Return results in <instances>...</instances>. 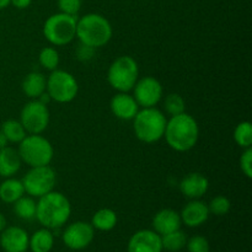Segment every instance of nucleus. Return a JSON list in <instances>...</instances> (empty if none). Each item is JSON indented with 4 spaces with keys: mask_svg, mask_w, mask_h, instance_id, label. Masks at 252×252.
I'll list each match as a JSON object with an SVG mask.
<instances>
[{
    "mask_svg": "<svg viewBox=\"0 0 252 252\" xmlns=\"http://www.w3.org/2000/svg\"><path fill=\"white\" fill-rule=\"evenodd\" d=\"M240 169L243 174L245 175L248 179L252 177V149L251 148H246L244 149L243 154L240 157Z\"/></svg>",
    "mask_w": 252,
    "mask_h": 252,
    "instance_id": "33",
    "label": "nucleus"
},
{
    "mask_svg": "<svg viewBox=\"0 0 252 252\" xmlns=\"http://www.w3.org/2000/svg\"><path fill=\"white\" fill-rule=\"evenodd\" d=\"M209 181L201 172H191L180 182V189L189 199H201L208 192Z\"/></svg>",
    "mask_w": 252,
    "mask_h": 252,
    "instance_id": "17",
    "label": "nucleus"
},
{
    "mask_svg": "<svg viewBox=\"0 0 252 252\" xmlns=\"http://www.w3.org/2000/svg\"><path fill=\"white\" fill-rule=\"evenodd\" d=\"M139 79V66L130 56H121L111 63L107 81L117 93H129Z\"/></svg>",
    "mask_w": 252,
    "mask_h": 252,
    "instance_id": "6",
    "label": "nucleus"
},
{
    "mask_svg": "<svg viewBox=\"0 0 252 252\" xmlns=\"http://www.w3.org/2000/svg\"><path fill=\"white\" fill-rule=\"evenodd\" d=\"M117 214L113 209L101 208L94 214L90 224L100 231H110L117 225Z\"/></svg>",
    "mask_w": 252,
    "mask_h": 252,
    "instance_id": "23",
    "label": "nucleus"
},
{
    "mask_svg": "<svg viewBox=\"0 0 252 252\" xmlns=\"http://www.w3.org/2000/svg\"><path fill=\"white\" fill-rule=\"evenodd\" d=\"M59 52L54 47H44L38 54V62L41 66L46 70L53 71L58 69L59 65Z\"/></svg>",
    "mask_w": 252,
    "mask_h": 252,
    "instance_id": "27",
    "label": "nucleus"
},
{
    "mask_svg": "<svg viewBox=\"0 0 252 252\" xmlns=\"http://www.w3.org/2000/svg\"><path fill=\"white\" fill-rule=\"evenodd\" d=\"M186 248L189 252H209V243L204 236L196 235L187 239Z\"/></svg>",
    "mask_w": 252,
    "mask_h": 252,
    "instance_id": "31",
    "label": "nucleus"
},
{
    "mask_svg": "<svg viewBox=\"0 0 252 252\" xmlns=\"http://www.w3.org/2000/svg\"><path fill=\"white\" fill-rule=\"evenodd\" d=\"M21 161L30 167L51 165L54 157L52 143L42 134H27L17 148Z\"/></svg>",
    "mask_w": 252,
    "mask_h": 252,
    "instance_id": "5",
    "label": "nucleus"
},
{
    "mask_svg": "<svg viewBox=\"0 0 252 252\" xmlns=\"http://www.w3.org/2000/svg\"><path fill=\"white\" fill-rule=\"evenodd\" d=\"M234 140L243 149L251 148L252 145V126L249 121L239 123L234 130Z\"/></svg>",
    "mask_w": 252,
    "mask_h": 252,
    "instance_id": "28",
    "label": "nucleus"
},
{
    "mask_svg": "<svg viewBox=\"0 0 252 252\" xmlns=\"http://www.w3.org/2000/svg\"><path fill=\"white\" fill-rule=\"evenodd\" d=\"M24 194L26 193H25L21 180H17L15 177H7L0 184V199L4 203L14 204Z\"/></svg>",
    "mask_w": 252,
    "mask_h": 252,
    "instance_id": "21",
    "label": "nucleus"
},
{
    "mask_svg": "<svg viewBox=\"0 0 252 252\" xmlns=\"http://www.w3.org/2000/svg\"><path fill=\"white\" fill-rule=\"evenodd\" d=\"M7 144H9V142H7L6 137L4 135V133L0 130V149H2V148L7 147Z\"/></svg>",
    "mask_w": 252,
    "mask_h": 252,
    "instance_id": "36",
    "label": "nucleus"
},
{
    "mask_svg": "<svg viewBox=\"0 0 252 252\" xmlns=\"http://www.w3.org/2000/svg\"><path fill=\"white\" fill-rule=\"evenodd\" d=\"M164 108L167 115L176 116L185 112L186 102H185L184 97L181 95H179V94H170V95H167L165 97Z\"/></svg>",
    "mask_w": 252,
    "mask_h": 252,
    "instance_id": "29",
    "label": "nucleus"
},
{
    "mask_svg": "<svg viewBox=\"0 0 252 252\" xmlns=\"http://www.w3.org/2000/svg\"><path fill=\"white\" fill-rule=\"evenodd\" d=\"M111 112L116 118L122 121H133L138 111L140 110L133 95L128 93H117L110 102Z\"/></svg>",
    "mask_w": 252,
    "mask_h": 252,
    "instance_id": "15",
    "label": "nucleus"
},
{
    "mask_svg": "<svg viewBox=\"0 0 252 252\" xmlns=\"http://www.w3.org/2000/svg\"><path fill=\"white\" fill-rule=\"evenodd\" d=\"M1 132L4 133V135L6 137L7 142L15 143V144L21 143L22 140L25 139V137L27 135V132L25 130L24 126L21 125L20 121L16 120L5 121L1 126Z\"/></svg>",
    "mask_w": 252,
    "mask_h": 252,
    "instance_id": "25",
    "label": "nucleus"
},
{
    "mask_svg": "<svg viewBox=\"0 0 252 252\" xmlns=\"http://www.w3.org/2000/svg\"><path fill=\"white\" fill-rule=\"evenodd\" d=\"M182 221L180 213L170 208L161 209L153 218V230L160 236L181 229Z\"/></svg>",
    "mask_w": 252,
    "mask_h": 252,
    "instance_id": "18",
    "label": "nucleus"
},
{
    "mask_svg": "<svg viewBox=\"0 0 252 252\" xmlns=\"http://www.w3.org/2000/svg\"><path fill=\"white\" fill-rule=\"evenodd\" d=\"M128 252H162L161 236L154 230L144 229L130 236L127 245Z\"/></svg>",
    "mask_w": 252,
    "mask_h": 252,
    "instance_id": "13",
    "label": "nucleus"
},
{
    "mask_svg": "<svg viewBox=\"0 0 252 252\" xmlns=\"http://www.w3.org/2000/svg\"><path fill=\"white\" fill-rule=\"evenodd\" d=\"M208 209L209 213L214 214L217 217L226 216L231 209V202L228 197L219 194V196H216L214 198L211 199L208 204Z\"/></svg>",
    "mask_w": 252,
    "mask_h": 252,
    "instance_id": "30",
    "label": "nucleus"
},
{
    "mask_svg": "<svg viewBox=\"0 0 252 252\" xmlns=\"http://www.w3.org/2000/svg\"><path fill=\"white\" fill-rule=\"evenodd\" d=\"M113 29L105 16L90 12L76 21V38L85 46L97 49L105 47L111 41Z\"/></svg>",
    "mask_w": 252,
    "mask_h": 252,
    "instance_id": "3",
    "label": "nucleus"
},
{
    "mask_svg": "<svg viewBox=\"0 0 252 252\" xmlns=\"http://www.w3.org/2000/svg\"><path fill=\"white\" fill-rule=\"evenodd\" d=\"M10 5V0H0V10H4Z\"/></svg>",
    "mask_w": 252,
    "mask_h": 252,
    "instance_id": "38",
    "label": "nucleus"
},
{
    "mask_svg": "<svg viewBox=\"0 0 252 252\" xmlns=\"http://www.w3.org/2000/svg\"><path fill=\"white\" fill-rule=\"evenodd\" d=\"M187 236L184 231L179 230L172 231V233L165 234L161 236L162 250L169 252H179L186 246Z\"/></svg>",
    "mask_w": 252,
    "mask_h": 252,
    "instance_id": "26",
    "label": "nucleus"
},
{
    "mask_svg": "<svg viewBox=\"0 0 252 252\" xmlns=\"http://www.w3.org/2000/svg\"><path fill=\"white\" fill-rule=\"evenodd\" d=\"M208 204L199 199H191L186 206L182 208L180 217L182 224L189 228H198L203 225L209 218Z\"/></svg>",
    "mask_w": 252,
    "mask_h": 252,
    "instance_id": "16",
    "label": "nucleus"
},
{
    "mask_svg": "<svg viewBox=\"0 0 252 252\" xmlns=\"http://www.w3.org/2000/svg\"><path fill=\"white\" fill-rule=\"evenodd\" d=\"M21 158L17 149L5 147L0 149V176L7 179L14 177L21 169Z\"/></svg>",
    "mask_w": 252,
    "mask_h": 252,
    "instance_id": "19",
    "label": "nucleus"
},
{
    "mask_svg": "<svg viewBox=\"0 0 252 252\" xmlns=\"http://www.w3.org/2000/svg\"><path fill=\"white\" fill-rule=\"evenodd\" d=\"M32 0H10V4L14 5L16 9H27L31 5Z\"/></svg>",
    "mask_w": 252,
    "mask_h": 252,
    "instance_id": "35",
    "label": "nucleus"
},
{
    "mask_svg": "<svg viewBox=\"0 0 252 252\" xmlns=\"http://www.w3.org/2000/svg\"><path fill=\"white\" fill-rule=\"evenodd\" d=\"M37 201L29 194H24L14 203V213L24 220H32L36 218Z\"/></svg>",
    "mask_w": 252,
    "mask_h": 252,
    "instance_id": "24",
    "label": "nucleus"
},
{
    "mask_svg": "<svg viewBox=\"0 0 252 252\" xmlns=\"http://www.w3.org/2000/svg\"><path fill=\"white\" fill-rule=\"evenodd\" d=\"M21 181L24 185L25 193L33 198H39V197L54 191L57 184V175L49 165L31 167Z\"/></svg>",
    "mask_w": 252,
    "mask_h": 252,
    "instance_id": "9",
    "label": "nucleus"
},
{
    "mask_svg": "<svg viewBox=\"0 0 252 252\" xmlns=\"http://www.w3.org/2000/svg\"><path fill=\"white\" fill-rule=\"evenodd\" d=\"M37 199L36 219L43 228L56 230L69 220L71 204L65 194L52 191Z\"/></svg>",
    "mask_w": 252,
    "mask_h": 252,
    "instance_id": "2",
    "label": "nucleus"
},
{
    "mask_svg": "<svg viewBox=\"0 0 252 252\" xmlns=\"http://www.w3.org/2000/svg\"><path fill=\"white\" fill-rule=\"evenodd\" d=\"M58 7L63 14L76 16L81 9V0H58Z\"/></svg>",
    "mask_w": 252,
    "mask_h": 252,
    "instance_id": "32",
    "label": "nucleus"
},
{
    "mask_svg": "<svg viewBox=\"0 0 252 252\" xmlns=\"http://www.w3.org/2000/svg\"><path fill=\"white\" fill-rule=\"evenodd\" d=\"M164 89L161 83L154 76H144L138 79L133 88V97L135 98L139 107H157L158 103L162 100Z\"/></svg>",
    "mask_w": 252,
    "mask_h": 252,
    "instance_id": "11",
    "label": "nucleus"
},
{
    "mask_svg": "<svg viewBox=\"0 0 252 252\" xmlns=\"http://www.w3.org/2000/svg\"><path fill=\"white\" fill-rule=\"evenodd\" d=\"M76 16L53 14L44 21L43 36L53 47H61L73 42L76 37Z\"/></svg>",
    "mask_w": 252,
    "mask_h": 252,
    "instance_id": "7",
    "label": "nucleus"
},
{
    "mask_svg": "<svg viewBox=\"0 0 252 252\" xmlns=\"http://www.w3.org/2000/svg\"><path fill=\"white\" fill-rule=\"evenodd\" d=\"M46 93L52 101L58 103H69L78 96L79 84L75 76L66 70L56 69L47 76Z\"/></svg>",
    "mask_w": 252,
    "mask_h": 252,
    "instance_id": "8",
    "label": "nucleus"
},
{
    "mask_svg": "<svg viewBox=\"0 0 252 252\" xmlns=\"http://www.w3.org/2000/svg\"><path fill=\"white\" fill-rule=\"evenodd\" d=\"M5 228H6V218L4 217V214L0 213V233H1Z\"/></svg>",
    "mask_w": 252,
    "mask_h": 252,
    "instance_id": "37",
    "label": "nucleus"
},
{
    "mask_svg": "<svg viewBox=\"0 0 252 252\" xmlns=\"http://www.w3.org/2000/svg\"><path fill=\"white\" fill-rule=\"evenodd\" d=\"M54 246V236L49 229H39L30 238L29 249L32 252H49Z\"/></svg>",
    "mask_w": 252,
    "mask_h": 252,
    "instance_id": "22",
    "label": "nucleus"
},
{
    "mask_svg": "<svg viewBox=\"0 0 252 252\" xmlns=\"http://www.w3.org/2000/svg\"><path fill=\"white\" fill-rule=\"evenodd\" d=\"M94 236H95V229L90 223L75 221L66 226L65 230L63 231L62 239L66 248L79 251L88 248L93 243Z\"/></svg>",
    "mask_w": 252,
    "mask_h": 252,
    "instance_id": "12",
    "label": "nucleus"
},
{
    "mask_svg": "<svg viewBox=\"0 0 252 252\" xmlns=\"http://www.w3.org/2000/svg\"><path fill=\"white\" fill-rule=\"evenodd\" d=\"M30 236L20 226H9L0 233V246L5 252H26Z\"/></svg>",
    "mask_w": 252,
    "mask_h": 252,
    "instance_id": "14",
    "label": "nucleus"
},
{
    "mask_svg": "<svg viewBox=\"0 0 252 252\" xmlns=\"http://www.w3.org/2000/svg\"><path fill=\"white\" fill-rule=\"evenodd\" d=\"M94 53H95V48L85 46L83 43H80L79 48L76 49V57H78V59H80L83 62H88L90 59H93Z\"/></svg>",
    "mask_w": 252,
    "mask_h": 252,
    "instance_id": "34",
    "label": "nucleus"
},
{
    "mask_svg": "<svg viewBox=\"0 0 252 252\" xmlns=\"http://www.w3.org/2000/svg\"><path fill=\"white\" fill-rule=\"evenodd\" d=\"M49 120L48 107L39 100L29 101L20 113V122L27 134H42L48 128Z\"/></svg>",
    "mask_w": 252,
    "mask_h": 252,
    "instance_id": "10",
    "label": "nucleus"
},
{
    "mask_svg": "<svg viewBox=\"0 0 252 252\" xmlns=\"http://www.w3.org/2000/svg\"><path fill=\"white\" fill-rule=\"evenodd\" d=\"M164 138L175 152H189L196 147L199 138V127L191 115L182 112L167 120Z\"/></svg>",
    "mask_w": 252,
    "mask_h": 252,
    "instance_id": "1",
    "label": "nucleus"
},
{
    "mask_svg": "<svg viewBox=\"0 0 252 252\" xmlns=\"http://www.w3.org/2000/svg\"><path fill=\"white\" fill-rule=\"evenodd\" d=\"M47 78L39 71H31L22 80L21 88L25 95L31 100H37L42 94L46 93Z\"/></svg>",
    "mask_w": 252,
    "mask_h": 252,
    "instance_id": "20",
    "label": "nucleus"
},
{
    "mask_svg": "<svg viewBox=\"0 0 252 252\" xmlns=\"http://www.w3.org/2000/svg\"><path fill=\"white\" fill-rule=\"evenodd\" d=\"M166 117L157 107L142 108L133 118V130L140 142L153 144L164 138Z\"/></svg>",
    "mask_w": 252,
    "mask_h": 252,
    "instance_id": "4",
    "label": "nucleus"
}]
</instances>
